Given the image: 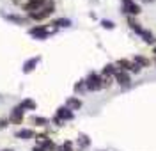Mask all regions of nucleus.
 Returning <instances> with one entry per match:
<instances>
[{"mask_svg":"<svg viewBox=\"0 0 156 151\" xmlns=\"http://www.w3.org/2000/svg\"><path fill=\"white\" fill-rule=\"evenodd\" d=\"M23 117H25V110L18 105V107H14V109L11 110L9 123H12V124H21V123H23Z\"/></svg>","mask_w":156,"mask_h":151,"instance_id":"obj_5","label":"nucleus"},{"mask_svg":"<svg viewBox=\"0 0 156 151\" xmlns=\"http://www.w3.org/2000/svg\"><path fill=\"white\" fill-rule=\"evenodd\" d=\"M51 123H53V124H55V126H62V121L58 119L57 116H55V117H53V119H51Z\"/></svg>","mask_w":156,"mask_h":151,"instance_id":"obj_24","label":"nucleus"},{"mask_svg":"<svg viewBox=\"0 0 156 151\" xmlns=\"http://www.w3.org/2000/svg\"><path fill=\"white\" fill-rule=\"evenodd\" d=\"M53 13H55V4H53V2H48L44 7H41L39 11L29 13V18L34 20V21H43V20H46L48 16H51Z\"/></svg>","mask_w":156,"mask_h":151,"instance_id":"obj_1","label":"nucleus"},{"mask_svg":"<svg viewBox=\"0 0 156 151\" xmlns=\"http://www.w3.org/2000/svg\"><path fill=\"white\" fill-rule=\"evenodd\" d=\"M57 151H73V142L71 141H64L60 146H57Z\"/></svg>","mask_w":156,"mask_h":151,"instance_id":"obj_20","label":"nucleus"},{"mask_svg":"<svg viewBox=\"0 0 156 151\" xmlns=\"http://www.w3.org/2000/svg\"><path fill=\"white\" fill-rule=\"evenodd\" d=\"M78 146H80V149H85V148H89V146H90V139H89V135H85V133H80V135H78Z\"/></svg>","mask_w":156,"mask_h":151,"instance_id":"obj_17","label":"nucleus"},{"mask_svg":"<svg viewBox=\"0 0 156 151\" xmlns=\"http://www.w3.org/2000/svg\"><path fill=\"white\" fill-rule=\"evenodd\" d=\"M142 2H153V0H142Z\"/></svg>","mask_w":156,"mask_h":151,"instance_id":"obj_27","label":"nucleus"},{"mask_svg":"<svg viewBox=\"0 0 156 151\" xmlns=\"http://www.w3.org/2000/svg\"><path fill=\"white\" fill-rule=\"evenodd\" d=\"M82 105H83V103H82V100H80V98H76V96H69L68 100H66V107H68L69 110H80V109H82Z\"/></svg>","mask_w":156,"mask_h":151,"instance_id":"obj_10","label":"nucleus"},{"mask_svg":"<svg viewBox=\"0 0 156 151\" xmlns=\"http://www.w3.org/2000/svg\"><path fill=\"white\" fill-rule=\"evenodd\" d=\"M39 62H41V55H36V57H32V59L25 60V64H23V73H30V71H34Z\"/></svg>","mask_w":156,"mask_h":151,"instance_id":"obj_9","label":"nucleus"},{"mask_svg":"<svg viewBox=\"0 0 156 151\" xmlns=\"http://www.w3.org/2000/svg\"><path fill=\"white\" fill-rule=\"evenodd\" d=\"M51 25L60 27V29H66V27H71V20H69V18H57V20H53Z\"/></svg>","mask_w":156,"mask_h":151,"instance_id":"obj_19","label":"nucleus"},{"mask_svg":"<svg viewBox=\"0 0 156 151\" xmlns=\"http://www.w3.org/2000/svg\"><path fill=\"white\" fill-rule=\"evenodd\" d=\"M14 137L16 139H21V141H29L32 137H36V131L32 130V128H21V130L14 131Z\"/></svg>","mask_w":156,"mask_h":151,"instance_id":"obj_8","label":"nucleus"},{"mask_svg":"<svg viewBox=\"0 0 156 151\" xmlns=\"http://www.w3.org/2000/svg\"><path fill=\"white\" fill-rule=\"evenodd\" d=\"M55 116H57L62 123H64V121H73V119H75V112L69 110L66 105H64V107H58L57 112H55Z\"/></svg>","mask_w":156,"mask_h":151,"instance_id":"obj_6","label":"nucleus"},{"mask_svg":"<svg viewBox=\"0 0 156 151\" xmlns=\"http://www.w3.org/2000/svg\"><path fill=\"white\" fill-rule=\"evenodd\" d=\"M32 151H44V149H43V148H41V146H37V144H36V146H34V148H32Z\"/></svg>","mask_w":156,"mask_h":151,"instance_id":"obj_25","label":"nucleus"},{"mask_svg":"<svg viewBox=\"0 0 156 151\" xmlns=\"http://www.w3.org/2000/svg\"><path fill=\"white\" fill-rule=\"evenodd\" d=\"M114 80H115L121 87H129V85H131V75H129L128 71L119 70L115 75H114Z\"/></svg>","mask_w":156,"mask_h":151,"instance_id":"obj_4","label":"nucleus"},{"mask_svg":"<svg viewBox=\"0 0 156 151\" xmlns=\"http://www.w3.org/2000/svg\"><path fill=\"white\" fill-rule=\"evenodd\" d=\"M2 151H12V149H2Z\"/></svg>","mask_w":156,"mask_h":151,"instance_id":"obj_28","label":"nucleus"},{"mask_svg":"<svg viewBox=\"0 0 156 151\" xmlns=\"http://www.w3.org/2000/svg\"><path fill=\"white\" fill-rule=\"evenodd\" d=\"M30 121H32L36 126H39V128H44V126H48V123H50L48 117H43V116H32V117H30Z\"/></svg>","mask_w":156,"mask_h":151,"instance_id":"obj_13","label":"nucleus"},{"mask_svg":"<svg viewBox=\"0 0 156 151\" xmlns=\"http://www.w3.org/2000/svg\"><path fill=\"white\" fill-rule=\"evenodd\" d=\"M153 53H154V55H156V46H154V48H153Z\"/></svg>","mask_w":156,"mask_h":151,"instance_id":"obj_26","label":"nucleus"},{"mask_svg":"<svg viewBox=\"0 0 156 151\" xmlns=\"http://www.w3.org/2000/svg\"><path fill=\"white\" fill-rule=\"evenodd\" d=\"M128 25H129V29L133 30L135 34H138V36H142V32H144V27H140V23L133 18V16H128Z\"/></svg>","mask_w":156,"mask_h":151,"instance_id":"obj_12","label":"nucleus"},{"mask_svg":"<svg viewBox=\"0 0 156 151\" xmlns=\"http://www.w3.org/2000/svg\"><path fill=\"white\" fill-rule=\"evenodd\" d=\"M131 60H133L135 64H138L140 68H149V66H151V60L147 59V57H144V55H133Z\"/></svg>","mask_w":156,"mask_h":151,"instance_id":"obj_14","label":"nucleus"},{"mask_svg":"<svg viewBox=\"0 0 156 151\" xmlns=\"http://www.w3.org/2000/svg\"><path fill=\"white\" fill-rule=\"evenodd\" d=\"M9 126V117H2L0 119V130H4V128H7Z\"/></svg>","mask_w":156,"mask_h":151,"instance_id":"obj_23","label":"nucleus"},{"mask_svg":"<svg viewBox=\"0 0 156 151\" xmlns=\"http://www.w3.org/2000/svg\"><path fill=\"white\" fill-rule=\"evenodd\" d=\"M121 11H122L124 14H128V16H138V14L142 13V7H140L136 2H133V4H129V5H121Z\"/></svg>","mask_w":156,"mask_h":151,"instance_id":"obj_7","label":"nucleus"},{"mask_svg":"<svg viewBox=\"0 0 156 151\" xmlns=\"http://www.w3.org/2000/svg\"><path fill=\"white\" fill-rule=\"evenodd\" d=\"M4 18L5 20L12 21V23H18V25H23V23H27L29 18H23V16H16V14H4Z\"/></svg>","mask_w":156,"mask_h":151,"instance_id":"obj_16","label":"nucleus"},{"mask_svg":"<svg viewBox=\"0 0 156 151\" xmlns=\"http://www.w3.org/2000/svg\"><path fill=\"white\" fill-rule=\"evenodd\" d=\"M101 27L107 30H112V29H115V23L112 20H101Z\"/></svg>","mask_w":156,"mask_h":151,"instance_id":"obj_22","label":"nucleus"},{"mask_svg":"<svg viewBox=\"0 0 156 151\" xmlns=\"http://www.w3.org/2000/svg\"><path fill=\"white\" fill-rule=\"evenodd\" d=\"M85 87L87 91H99L103 89V82H101V75L96 71H90L85 78Z\"/></svg>","mask_w":156,"mask_h":151,"instance_id":"obj_2","label":"nucleus"},{"mask_svg":"<svg viewBox=\"0 0 156 151\" xmlns=\"http://www.w3.org/2000/svg\"><path fill=\"white\" fill-rule=\"evenodd\" d=\"M29 34L34 39H46L50 34H51V30H50L46 25H36V27L29 29Z\"/></svg>","mask_w":156,"mask_h":151,"instance_id":"obj_3","label":"nucleus"},{"mask_svg":"<svg viewBox=\"0 0 156 151\" xmlns=\"http://www.w3.org/2000/svg\"><path fill=\"white\" fill-rule=\"evenodd\" d=\"M75 92H83V91H87V87H85V80H78L76 84H75Z\"/></svg>","mask_w":156,"mask_h":151,"instance_id":"obj_21","label":"nucleus"},{"mask_svg":"<svg viewBox=\"0 0 156 151\" xmlns=\"http://www.w3.org/2000/svg\"><path fill=\"white\" fill-rule=\"evenodd\" d=\"M117 71H119V68H117L115 64H107L103 70H101V77H107V78H114V75H115Z\"/></svg>","mask_w":156,"mask_h":151,"instance_id":"obj_11","label":"nucleus"},{"mask_svg":"<svg viewBox=\"0 0 156 151\" xmlns=\"http://www.w3.org/2000/svg\"><path fill=\"white\" fill-rule=\"evenodd\" d=\"M20 107H21L23 110H36V109H37V103L34 100H30V98H25V100L20 103Z\"/></svg>","mask_w":156,"mask_h":151,"instance_id":"obj_15","label":"nucleus"},{"mask_svg":"<svg viewBox=\"0 0 156 151\" xmlns=\"http://www.w3.org/2000/svg\"><path fill=\"white\" fill-rule=\"evenodd\" d=\"M140 38H142V39L146 41L147 45H154V43H156V36L153 34V32H151V30H144Z\"/></svg>","mask_w":156,"mask_h":151,"instance_id":"obj_18","label":"nucleus"}]
</instances>
